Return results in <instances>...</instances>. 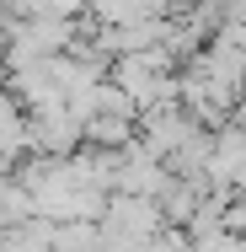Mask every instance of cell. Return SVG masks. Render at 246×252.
<instances>
[{"label":"cell","instance_id":"1","mask_svg":"<svg viewBox=\"0 0 246 252\" xmlns=\"http://www.w3.org/2000/svg\"><path fill=\"white\" fill-rule=\"evenodd\" d=\"M0 75H5V27H0Z\"/></svg>","mask_w":246,"mask_h":252}]
</instances>
